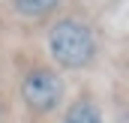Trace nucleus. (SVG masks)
Instances as JSON below:
<instances>
[{
    "label": "nucleus",
    "mask_w": 129,
    "mask_h": 123,
    "mask_svg": "<svg viewBox=\"0 0 129 123\" xmlns=\"http://www.w3.org/2000/svg\"><path fill=\"white\" fill-rule=\"evenodd\" d=\"M0 123H3V105H0Z\"/></svg>",
    "instance_id": "6"
},
{
    "label": "nucleus",
    "mask_w": 129,
    "mask_h": 123,
    "mask_svg": "<svg viewBox=\"0 0 129 123\" xmlns=\"http://www.w3.org/2000/svg\"><path fill=\"white\" fill-rule=\"evenodd\" d=\"M117 123H126V111H120V114H117Z\"/></svg>",
    "instance_id": "5"
},
{
    "label": "nucleus",
    "mask_w": 129,
    "mask_h": 123,
    "mask_svg": "<svg viewBox=\"0 0 129 123\" xmlns=\"http://www.w3.org/2000/svg\"><path fill=\"white\" fill-rule=\"evenodd\" d=\"M18 93H21V102L30 114L45 117V114L60 111L63 96H66V81L54 66H33L24 72Z\"/></svg>",
    "instance_id": "2"
},
{
    "label": "nucleus",
    "mask_w": 129,
    "mask_h": 123,
    "mask_svg": "<svg viewBox=\"0 0 129 123\" xmlns=\"http://www.w3.org/2000/svg\"><path fill=\"white\" fill-rule=\"evenodd\" d=\"M45 48L57 69H87L99 54V36L81 15H60L48 24Z\"/></svg>",
    "instance_id": "1"
},
{
    "label": "nucleus",
    "mask_w": 129,
    "mask_h": 123,
    "mask_svg": "<svg viewBox=\"0 0 129 123\" xmlns=\"http://www.w3.org/2000/svg\"><path fill=\"white\" fill-rule=\"evenodd\" d=\"M60 123H105V114H102V105L96 99H75L69 108L63 111V120Z\"/></svg>",
    "instance_id": "3"
},
{
    "label": "nucleus",
    "mask_w": 129,
    "mask_h": 123,
    "mask_svg": "<svg viewBox=\"0 0 129 123\" xmlns=\"http://www.w3.org/2000/svg\"><path fill=\"white\" fill-rule=\"evenodd\" d=\"M63 0H12V9L24 21H45L60 9Z\"/></svg>",
    "instance_id": "4"
}]
</instances>
